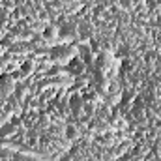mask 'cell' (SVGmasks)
I'll return each mask as SVG.
<instances>
[{
  "label": "cell",
  "mask_w": 161,
  "mask_h": 161,
  "mask_svg": "<svg viewBox=\"0 0 161 161\" xmlns=\"http://www.w3.org/2000/svg\"><path fill=\"white\" fill-rule=\"evenodd\" d=\"M66 137H68V139H75V137H77V129H75L73 125H68V127H66Z\"/></svg>",
  "instance_id": "cell-1"
}]
</instances>
